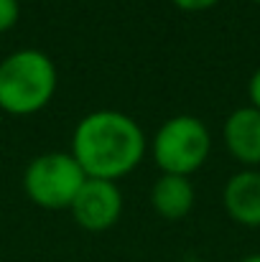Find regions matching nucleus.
I'll return each mask as SVG.
<instances>
[{
	"label": "nucleus",
	"mask_w": 260,
	"mask_h": 262,
	"mask_svg": "<svg viewBox=\"0 0 260 262\" xmlns=\"http://www.w3.org/2000/svg\"><path fill=\"white\" fill-rule=\"evenodd\" d=\"M74 222L87 232H105L110 229L123 214V191L115 181L105 178H87L79 188L77 199L69 206Z\"/></svg>",
	"instance_id": "nucleus-5"
},
{
	"label": "nucleus",
	"mask_w": 260,
	"mask_h": 262,
	"mask_svg": "<svg viewBox=\"0 0 260 262\" xmlns=\"http://www.w3.org/2000/svg\"><path fill=\"white\" fill-rule=\"evenodd\" d=\"M56 84V67L44 51H13L0 61V110L15 117L36 115L51 102Z\"/></svg>",
	"instance_id": "nucleus-2"
},
{
	"label": "nucleus",
	"mask_w": 260,
	"mask_h": 262,
	"mask_svg": "<svg viewBox=\"0 0 260 262\" xmlns=\"http://www.w3.org/2000/svg\"><path fill=\"white\" fill-rule=\"evenodd\" d=\"M85 181L87 173L72 153H44L26 166L23 188L41 209H69Z\"/></svg>",
	"instance_id": "nucleus-4"
},
{
	"label": "nucleus",
	"mask_w": 260,
	"mask_h": 262,
	"mask_svg": "<svg viewBox=\"0 0 260 262\" xmlns=\"http://www.w3.org/2000/svg\"><path fill=\"white\" fill-rule=\"evenodd\" d=\"M176 8H181V10H186V13H199V10H209V8H214L219 0H171Z\"/></svg>",
	"instance_id": "nucleus-10"
},
{
	"label": "nucleus",
	"mask_w": 260,
	"mask_h": 262,
	"mask_svg": "<svg viewBox=\"0 0 260 262\" xmlns=\"http://www.w3.org/2000/svg\"><path fill=\"white\" fill-rule=\"evenodd\" d=\"M21 18V0H0V33L10 31Z\"/></svg>",
	"instance_id": "nucleus-9"
},
{
	"label": "nucleus",
	"mask_w": 260,
	"mask_h": 262,
	"mask_svg": "<svg viewBox=\"0 0 260 262\" xmlns=\"http://www.w3.org/2000/svg\"><path fill=\"white\" fill-rule=\"evenodd\" d=\"M72 156L87 178L117 181L133 173L146 156L143 127L117 110H94L74 127Z\"/></svg>",
	"instance_id": "nucleus-1"
},
{
	"label": "nucleus",
	"mask_w": 260,
	"mask_h": 262,
	"mask_svg": "<svg viewBox=\"0 0 260 262\" xmlns=\"http://www.w3.org/2000/svg\"><path fill=\"white\" fill-rule=\"evenodd\" d=\"M225 145L243 166H260V112L255 107H237L225 120Z\"/></svg>",
	"instance_id": "nucleus-7"
},
{
	"label": "nucleus",
	"mask_w": 260,
	"mask_h": 262,
	"mask_svg": "<svg viewBox=\"0 0 260 262\" xmlns=\"http://www.w3.org/2000/svg\"><path fill=\"white\" fill-rule=\"evenodd\" d=\"M240 262H260V252L258 255H248V257H243Z\"/></svg>",
	"instance_id": "nucleus-12"
},
{
	"label": "nucleus",
	"mask_w": 260,
	"mask_h": 262,
	"mask_svg": "<svg viewBox=\"0 0 260 262\" xmlns=\"http://www.w3.org/2000/svg\"><path fill=\"white\" fill-rule=\"evenodd\" d=\"M253 3H260V0H253Z\"/></svg>",
	"instance_id": "nucleus-13"
},
{
	"label": "nucleus",
	"mask_w": 260,
	"mask_h": 262,
	"mask_svg": "<svg viewBox=\"0 0 260 262\" xmlns=\"http://www.w3.org/2000/svg\"><path fill=\"white\" fill-rule=\"evenodd\" d=\"M151 204L164 219H184L194 209V186L189 176L161 173L151 188Z\"/></svg>",
	"instance_id": "nucleus-8"
},
{
	"label": "nucleus",
	"mask_w": 260,
	"mask_h": 262,
	"mask_svg": "<svg viewBox=\"0 0 260 262\" xmlns=\"http://www.w3.org/2000/svg\"><path fill=\"white\" fill-rule=\"evenodd\" d=\"M248 97H250V107H255L260 112V69L250 77V82H248Z\"/></svg>",
	"instance_id": "nucleus-11"
},
{
	"label": "nucleus",
	"mask_w": 260,
	"mask_h": 262,
	"mask_svg": "<svg viewBox=\"0 0 260 262\" xmlns=\"http://www.w3.org/2000/svg\"><path fill=\"white\" fill-rule=\"evenodd\" d=\"M212 150V135L207 125L194 115H176L166 120L153 135V161L161 173L191 176L204 166Z\"/></svg>",
	"instance_id": "nucleus-3"
},
{
	"label": "nucleus",
	"mask_w": 260,
	"mask_h": 262,
	"mask_svg": "<svg viewBox=\"0 0 260 262\" xmlns=\"http://www.w3.org/2000/svg\"><path fill=\"white\" fill-rule=\"evenodd\" d=\"M222 204L225 211L230 214L232 222L258 229L260 227V171L245 168L230 176L222 191Z\"/></svg>",
	"instance_id": "nucleus-6"
}]
</instances>
